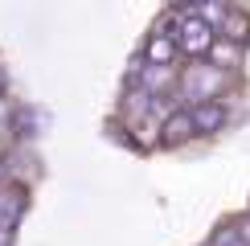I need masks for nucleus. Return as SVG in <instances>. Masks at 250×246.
Wrapping results in <instances>:
<instances>
[{
    "label": "nucleus",
    "instance_id": "1",
    "mask_svg": "<svg viewBox=\"0 0 250 246\" xmlns=\"http://www.w3.org/2000/svg\"><path fill=\"white\" fill-rule=\"evenodd\" d=\"M176 86H181V95L193 102H213L217 95L226 90V66H189L181 78H176Z\"/></svg>",
    "mask_w": 250,
    "mask_h": 246
},
{
    "label": "nucleus",
    "instance_id": "2",
    "mask_svg": "<svg viewBox=\"0 0 250 246\" xmlns=\"http://www.w3.org/2000/svg\"><path fill=\"white\" fill-rule=\"evenodd\" d=\"M172 41H176V49H181V54H189V58H205V54L217 45V33H213V25H209L205 17L185 13L181 20H176V29H172Z\"/></svg>",
    "mask_w": 250,
    "mask_h": 246
},
{
    "label": "nucleus",
    "instance_id": "3",
    "mask_svg": "<svg viewBox=\"0 0 250 246\" xmlns=\"http://www.w3.org/2000/svg\"><path fill=\"white\" fill-rule=\"evenodd\" d=\"M131 82H135V90H144V95H160L164 86H176V70H172V66L140 62V66L131 70Z\"/></svg>",
    "mask_w": 250,
    "mask_h": 246
},
{
    "label": "nucleus",
    "instance_id": "4",
    "mask_svg": "<svg viewBox=\"0 0 250 246\" xmlns=\"http://www.w3.org/2000/svg\"><path fill=\"white\" fill-rule=\"evenodd\" d=\"M189 119H193V136H213V131L226 127V119H230V111H226V102H197L189 107Z\"/></svg>",
    "mask_w": 250,
    "mask_h": 246
},
{
    "label": "nucleus",
    "instance_id": "5",
    "mask_svg": "<svg viewBox=\"0 0 250 246\" xmlns=\"http://www.w3.org/2000/svg\"><path fill=\"white\" fill-rule=\"evenodd\" d=\"M25 205H29V197H25V189H21V184H0V230L13 234V226L21 222Z\"/></svg>",
    "mask_w": 250,
    "mask_h": 246
},
{
    "label": "nucleus",
    "instance_id": "6",
    "mask_svg": "<svg viewBox=\"0 0 250 246\" xmlns=\"http://www.w3.org/2000/svg\"><path fill=\"white\" fill-rule=\"evenodd\" d=\"M189 136H193L189 111H168V119L160 123V144H164V148H176V144H185Z\"/></svg>",
    "mask_w": 250,
    "mask_h": 246
},
{
    "label": "nucleus",
    "instance_id": "7",
    "mask_svg": "<svg viewBox=\"0 0 250 246\" xmlns=\"http://www.w3.org/2000/svg\"><path fill=\"white\" fill-rule=\"evenodd\" d=\"M176 54H181V49H176L172 33H160V29H156V33L148 37V49H144V62H152V66H172V62H176Z\"/></svg>",
    "mask_w": 250,
    "mask_h": 246
},
{
    "label": "nucleus",
    "instance_id": "8",
    "mask_svg": "<svg viewBox=\"0 0 250 246\" xmlns=\"http://www.w3.org/2000/svg\"><path fill=\"white\" fill-rule=\"evenodd\" d=\"M226 33H230L238 45H246V37H250V20H246L242 13H230V17H226Z\"/></svg>",
    "mask_w": 250,
    "mask_h": 246
},
{
    "label": "nucleus",
    "instance_id": "9",
    "mask_svg": "<svg viewBox=\"0 0 250 246\" xmlns=\"http://www.w3.org/2000/svg\"><path fill=\"white\" fill-rule=\"evenodd\" d=\"M209 246H246V238L234 230V226H222V230L209 238Z\"/></svg>",
    "mask_w": 250,
    "mask_h": 246
},
{
    "label": "nucleus",
    "instance_id": "10",
    "mask_svg": "<svg viewBox=\"0 0 250 246\" xmlns=\"http://www.w3.org/2000/svg\"><path fill=\"white\" fill-rule=\"evenodd\" d=\"M13 131V107H8V99H0V140Z\"/></svg>",
    "mask_w": 250,
    "mask_h": 246
},
{
    "label": "nucleus",
    "instance_id": "11",
    "mask_svg": "<svg viewBox=\"0 0 250 246\" xmlns=\"http://www.w3.org/2000/svg\"><path fill=\"white\" fill-rule=\"evenodd\" d=\"M234 230H238V234H242V238H246V246H250V218H246V222H238V226H234Z\"/></svg>",
    "mask_w": 250,
    "mask_h": 246
}]
</instances>
